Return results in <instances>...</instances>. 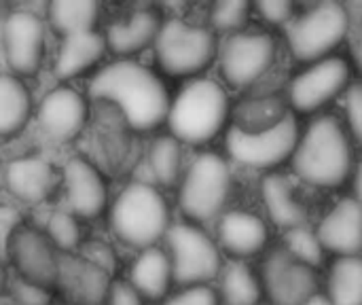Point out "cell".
Returning <instances> with one entry per match:
<instances>
[{"label": "cell", "mask_w": 362, "mask_h": 305, "mask_svg": "<svg viewBox=\"0 0 362 305\" xmlns=\"http://www.w3.org/2000/svg\"><path fill=\"white\" fill-rule=\"evenodd\" d=\"M89 96L115 104L136 132H151L168 121L172 102L161 79L134 59H119L102 68L89 83Z\"/></svg>", "instance_id": "cell-1"}, {"label": "cell", "mask_w": 362, "mask_h": 305, "mask_svg": "<svg viewBox=\"0 0 362 305\" xmlns=\"http://www.w3.org/2000/svg\"><path fill=\"white\" fill-rule=\"evenodd\" d=\"M295 174L320 189H335L344 185L354 170L352 136L331 115L316 117L301 132L299 146L293 155Z\"/></svg>", "instance_id": "cell-2"}, {"label": "cell", "mask_w": 362, "mask_h": 305, "mask_svg": "<svg viewBox=\"0 0 362 305\" xmlns=\"http://www.w3.org/2000/svg\"><path fill=\"white\" fill-rule=\"evenodd\" d=\"M227 117L229 96L223 85L212 79H195L172 100L168 125L176 140L197 146L218 136Z\"/></svg>", "instance_id": "cell-3"}, {"label": "cell", "mask_w": 362, "mask_h": 305, "mask_svg": "<svg viewBox=\"0 0 362 305\" xmlns=\"http://www.w3.org/2000/svg\"><path fill=\"white\" fill-rule=\"evenodd\" d=\"M112 234L132 248H153L170 231V208L148 183H129L110 208Z\"/></svg>", "instance_id": "cell-4"}, {"label": "cell", "mask_w": 362, "mask_h": 305, "mask_svg": "<svg viewBox=\"0 0 362 305\" xmlns=\"http://www.w3.org/2000/svg\"><path fill=\"white\" fill-rule=\"evenodd\" d=\"M231 193V170L216 153H202L185 172L178 189V206L182 214L199 223L223 217Z\"/></svg>", "instance_id": "cell-5"}, {"label": "cell", "mask_w": 362, "mask_h": 305, "mask_svg": "<svg viewBox=\"0 0 362 305\" xmlns=\"http://www.w3.org/2000/svg\"><path fill=\"white\" fill-rule=\"evenodd\" d=\"M350 32V13L339 2H318L308 8L288 30V47L299 62H322L344 42Z\"/></svg>", "instance_id": "cell-6"}, {"label": "cell", "mask_w": 362, "mask_h": 305, "mask_svg": "<svg viewBox=\"0 0 362 305\" xmlns=\"http://www.w3.org/2000/svg\"><path fill=\"white\" fill-rule=\"evenodd\" d=\"M165 242L178 287H202L223 274L221 246L199 225L176 223L170 227Z\"/></svg>", "instance_id": "cell-7"}, {"label": "cell", "mask_w": 362, "mask_h": 305, "mask_svg": "<svg viewBox=\"0 0 362 305\" xmlns=\"http://www.w3.org/2000/svg\"><path fill=\"white\" fill-rule=\"evenodd\" d=\"M216 34L204 25L170 19L163 23L155 42V57L163 72L189 76L202 72L216 55Z\"/></svg>", "instance_id": "cell-8"}, {"label": "cell", "mask_w": 362, "mask_h": 305, "mask_svg": "<svg viewBox=\"0 0 362 305\" xmlns=\"http://www.w3.org/2000/svg\"><path fill=\"white\" fill-rule=\"evenodd\" d=\"M301 140V130L297 117L291 113L282 123L267 132H244L240 127H231L225 138L227 153L240 166L252 170H272L282 166L286 159H293Z\"/></svg>", "instance_id": "cell-9"}, {"label": "cell", "mask_w": 362, "mask_h": 305, "mask_svg": "<svg viewBox=\"0 0 362 305\" xmlns=\"http://www.w3.org/2000/svg\"><path fill=\"white\" fill-rule=\"evenodd\" d=\"M276 62V40L265 32L229 34L221 47V74L233 87L257 83Z\"/></svg>", "instance_id": "cell-10"}, {"label": "cell", "mask_w": 362, "mask_h": 305, "mask_svg": "<svg viewBox=\"0 0 362 305\" xmlns=\"http://www.w3.org/2000/svg\"><path fill=\"white\" fill-rule=\"evenodd\" d=\"M263 291L272 305H305L318 295V272L295 259L284 246L267 255L261 270Z\"/></svg>", "instance_id": "cell-11"}, {"label": "cell", "mask_w": 362, "mask_h": 305, "mask_svg": "<svg viewBox=\"0 0 362 305\" xmlns=\"http://www.w3.org/2000/svg\"><path fill=\"white\" fill-rule=\"evenodd\" d=\"M350 66L344 57L331 55L312 64L288 85V104L297 113H316L348 89Z\"/></svg>", "instance_id": "cell-12"}, {"label": "cell", "mask_w": 362, "mask_h": 305, "mask_svg": "<svg viewBox=\"0 0 362 305\" xmlns=\"http://www.w3.org/2000/svg\"><path fill=\"white\" fill-rule=\"evenodd\" d=\"M2 53L15 76L36 74L45 55V25L32 11H13L2 21Z\"/></svg>", "instance_id": "cell-13"}, {"label": "cell", "mask_w": 362, "mask_h": 305, "mask_svg": "<svg viewBox=\"0 0 362 305\" xmlns=\"http://www.w3.org/2000/svg\"><path fill=\"white\" fill-rule=\"evenodd\" d=\"M6 259L13 261L15 272L21 280L51 289L59 278V257L47 234L23 227L11 242Z\"/></svg>", "instance_id": "cell-14"}, {"label": "cell", "mask_w": 362, "mask_h": 305, "mask_svg": "<svg viewBox=\"0 0 362 305\" xmlns=\"http://www.w3.org/2000/svg\"><path fill=\"white\" fill-rule=\"evenodd\" d=\"M89 106L87 100L72 87L51 89L38 106V125L47 138L55 142L74 140L87 125Z\"/></svg>", "instance_id": "cell-15"}, {"label": "cell", "mask_w": 362, "mask_h": 305, "mask_svg": "<svg viewBox=\"0 0 362 305\" xmlns=\"http://www.w3.org/2000/svg\"><path fill=\"white\" fill-rule=\"evenodd\" d=\"M64 191L70 212L78 219H98L108 204V185L102 172L83 157H72L64 163Z\"/></svg>", "instance_id": "cell-16"}, {"label": "cell", "mask_w": 362, "mask_h": 305, "mask_svg": "<svg viewBox=\"0 0 362 305\" xmlns=\"http://www.w3.org/2000/svg\"><path fill=\"white\" fill-rule=\"evenodd\" d=\"M327 253L358 257L362 253V204L356 197L339 200L316 229Z\"/></svg>", "instance_id": "cell-17"}, {"label": "cell", "mask_w": 362, "mask_h": 305, "mask_svg": "<svg viewBox=\"0 0 362 305\" xmlns=\"http://www.w3.org/2000/svg\"><path fill=\"white\" fill-rule=\"evenodd\" d=\"M57 284L76 305H108L115 282L110 280L108 272L93 261L68 255L59 259Z\"/></svg>", "instance_id": "cell-18"}, {"label": "cell", "mask_w": 362, "mask_h": 305, "mask_svg": "<svg viewBox=\"0 0 362 305\" xmlns=\"http://www.w3.org/2000/svg\"><path fill=\"white\" fill-rule=\"evenodd\" d=\"M6 191L23 204H40L57 187V176L49 161L40 157H17L4 168Z\"/></svg>", "instance_id": "cell-19"}, {"label": "cell", "mask_w": 362, "mask_h": 305, "mask_svg": "<svg viewBox=\"0 0 362 305\" xmlns=\"http://www.w3.org/2000/svg\"><path fill=\"white\" fill-rule=\"evenodd\" d=\"M269 231L261 217L246 210H231L218 219L216 242L218 246L238 259L261 253L267 244Z\"/></svg>", "instance_id": "cell-20"}, {"label": "cell", "mask_w": 362, "mask_h": 305, "mask_svg": "<svg viewBox=\"0 0 362 305\" xmlns=\"http://www.w3.org/2000/svg\"><path fill=\"white\" fill-rule=\"evenodd\" d=\"M163 19L157 11L153 8H140L136 13H132L125 21L112 23L106 32V42L108 49L115 55L121 57H129L136 55L144 49H148L151 45L155 47L161 28H163Z\"/></svg>", "instance_id": "cell-21"}, {"label": "cell", "mask_w": 362, "mask_h": 305, "mask_svg": "<svg viewBox=\"0 0 362 305\" xmlns=\"http://www.w3.org/2000/svg\"><path fill=\"white\" fill-rule=\"evenodd\" d=\"M261 200L267 210V217L272 223L280 229H297L305 227L308 221V208L297 200L295 187L286 174L269 172L261 180Z\"/></svg>", "instance_id": "cell-22"}, {"label": "cell", "mask_w": 362, "mask_h": 305, "mask_svg": "<svg viewBox=\"0 0 362 305\" xmlns=\"http://www.w3.org/2000/svg\"><path fill=\"white\" fill-rule=\"evenodd\" d=\"M106 51H108L106 36L95 30L66 36L57 51L53 72L62 81L74 79V76L91 70L95 64H100Z\"/></svg>", "instance_id": "cell-23"}, {"label": "cell", "mask_w": 362, "mask_h": 305, "mask_svg": "<svg viewBox=\"0 0 362 305\" xmlns=\"http://www.w3.org/2000/svg\"><path fill=\"white\" fill-rule=\"evenodd\" d=\"M174 282L172 259L161 248H146L129 267V284L146 299H161L168 295L170 284Z\"/></svg>", "instance_id": "cell-24"}, {"label": "cell", "mask_w": 362, "mask_h": 305, "mask_svg": "<svg viewBox=\"0 0 362 305\" xmlns=\"http://www.w3.org/2000/svg\"><path fill=\"white\" fill-rule=\"evenodd\" d=\"M288 102L280 96H252L246 98L238 104L233 110L235 127L257 134V132H267L282 123L288 117Z\"/></svg>", "instance_id": "cell-25"}, {"label": "cell", "mask_w": 362, "mask_h": 305, "mask_svg": "<svg viewBox=\"0 0 362 305\" xmlns=\"http://www.w3.org/2000/svg\"><path fill=\"white\" fill-rule=\"evenodd\" d=\"M32 100L28 87L19 76L4 72L0 76V134L11 138L23 130L30 119Z\"/></svg>", "instance_id": "cell-26"}, {"label": "cell", "mask_w": 362, "mask_h": 305, "mask_svg": "<svg viewBox=\"0 0 362 305\" xmlns=\"http://www.w3.org/2000/svg\"><path fill=\"white\" fill-rule=\"evenodd\" d=\"M49 21L55 32L66 36L93 32L100 4L93 0H55L47 6Z\"/></svg>", "instance_id": "cell-27"}, {"label": "cell", "mask_w": 362, "mask_h": 305, "mask_svg": "<svg viewBox=\"0 0 362 305\" xmlns=\"http://www.w3.org/2000/svg\"><path fill=\"white\" fill-rule=\"evenodd\" d=\"M333 305H362V257H337L327 280Z\"/></svg>", "instance_id": "cell-28"}, {"label": "cell", "mask_w": 362, "mask_h": 305, "mask_svg": "<svg viewBox=\"0 0 362 305\" xmlns=\"http://www.w3.org/2000/svg\"><path fill=\"white\" fill-rule=\"evenodd\" d=\"M263 295V282L244 263H229L221 274L218 297L223 305H257Z\"/></svg>", "instance_id": "cell-29"}, {"label": "cell", "mask_w": 362, "mask_h": 305, "mask_svg": "<svg viewBox=\"0 0 362 305\" xmlns=\"http://www.w3.org/2000/svg\"><path fill=\"white\" fill-rule=\"evenodd\" d=\"M148 168L161 187H176L182 180V149L180 140L165 134L159 136L148 149Z\"/></svg>", "instance_id": "cell-30"}, {"label": "cell", "mask_w": 362, "mask_h": 305, "mask_svg": "<svg viewBox=\"0 0 362 305\" xmlns=\"http://www.w3.org/2000/svg\"><path fill=\"white\" fill-rule=\"evenodd\" d=\"M284 248L295 257L299 259L301 263L318 270L322 263H325V246L318 238L316 231L308 229V227H297V229H291L286 231L284 236Z\"/></svg>", "instance_id": "cell-31"}, {"label": "cell", "mask_w": 362, "mask_h": 305, "mask_svg": "<svg viewBox=\"0 0 362 305\" xmlns=\"http://www.w3.org/2000/svg\"><path fill=\"white\" fill-rule=\"evenodd\" d=\"M45 234L53 242V246L57 251H64V253L76 251L81 246V240H83L81 238V225L72 212H53L47 219Z\"/></svg>", "instance_id": "cell-32"}, {"label": "cell", "mask_w": 362, "mask_h": 305, "mask_svg": "<svg viewBox=\"0 0 362 305\" xmlns=\"http://www.w3.org/2000/svg\"><path fill=\"white\" fill-rule=\"evenodd\" d=\"M255 6L246 0H225L216 2L210 8V23L216 32H231L238 34L250 17Z\"/></svg>", "instance_id": "cell-33"}, {"label": "cell", "mask_w": 362, "mask_h": 305, "mask_svg": "<svg viewBox=\"0 0 362 305\" xmlns=\"http://www.w3.org/2000/svg\"><path fill=\"white\" fill-rule=\"evenodd\" d=\"M11 295H13V301L17 305H49L51 304V293L49 289L40 287V284H34V282H28V280H21V278H15L13 284H11Z\"/></svg>", "instance_id": "cell-34"}, {"label": "cell", "mask_w": 362, "mask_h": 305, "mask_svg": "<svg viewBox=\"0 0 362 305\" xmlns=\"http://www.w3.org/2000/svg\"><path fill=\"white\" fill-rule=\"evenodd\" d=\"M346 117L350 136L356 140L358 146H362V83L352 85L346 93Z\"/></svg>", "instance_id": "cell-35"}, {"label": "cell", "mask_w": 362, "mask_h": 305, "mask_svg": "<svg viewBox=\"0 0 362 305\" xmlns=\"http://www.w3.org/2000/svg\"><path fill=\"white\" fill-rule=\"evenodd\" d=\"M221 297L214 289H210L208 284L202 287H189L182 289L180 293H176L174 297H170L163 305H218Z\"/></svg>", "instance_id": "cell-36"}, {"label": "cell", "mask_w": 362, "mask_h": 305, "mask_svg": "<svg viewBox=\"0 0 362 305\" xmlns=\"http://www.w3.org/2000/svg\"><path fill=\"white\" fill-rule=\"evenodd\" d=\"M255 11L272 25H282L293 17L291 0H263L255 4Z\"/></svg>", "instance_id": "cell-37"}, {"label": "cell", "mask_w": 362, "mask_h": 305, "mask_svg": "<svg viewBox=\"0 0 362 305\" xmlns=\"http://www.w3.org/2000/svg\"><path fill=\"white\" fill-rule=\"evenodd\" d=\"M0 227H2V244H4V257H6L13 238L23 229L21 227V212L17 208L2 206V210H0Z\"/></svg>", "instance_id": "cell-38"}, {"label": "cell", "mask_w": 362, "mask_h": 305, "mask_svg": "<svg viewBox=\"0 0 362 305\" xmlns=\"http://www.w3.org/2000/svg\"><path fill=\"white\" fill-rule=\"evenodd\" d=\"M108 305H142V295L129 282H115Z\"/></svg>", "instance_id": "cell-39"}, {"label": "cell", "mask_w": 362, "mask_h": 305, "mask_svg": "<svg viewBox=\"0 0 362 305\" xmlns=\"http://www.w3.org/2000/svg\"><path fill=\"white\" fill-rule=\"evenodd\" d=\"M352 59H354V64H356V68H358L362 76V25L356 30L354 40H352Z\"/></svg>", "instance_id": "cell-40"}, {"label": "cell", "mask_w": 362, "mask_h": 305, "mask_svg": "<svg viewBox=\"0 0 362 305\" xmlns=\"http://www.w3.org/2000/svg\"><path fill=\"white\" fill-rule=\"evenodd\" d=\"M354 197L362 204V161L356 166V172H354Z\"/></svg>", "instance_id": "cell-41"}, {"label": "cell", "mask_w": 362, "mask_h": 305, "mask_svg": "<svg viewBox=\"0 0 362 305\" xmlns=\"http://www.w3.org/2000/svg\"><path fill=\"white\" fill-rule=\"evenodd\" d=\"M305 305H333V304H331V299H329L327 295H320V293H318V295H314V297H312V299H310Z\"/></svg>", "instance_id": "cell-42"}]
</instances>
